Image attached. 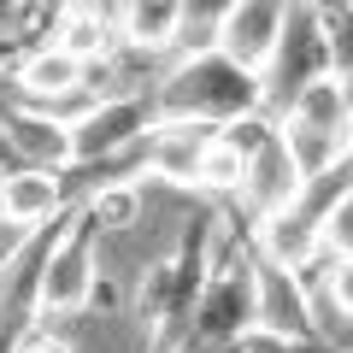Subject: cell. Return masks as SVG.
Instances as JSON below:
<instances>
[{
  "mask_svg": "<svg viewBox=\"0 0 353 353\" xmlns=\"http://www.w3.org/2000/svg\"><path fill=\"white\" fill-rule=\"evenodd\" d=\"M212 248H218V212H194L176 236V248L148 265V277L136 289V318H141V336H148V353H176V341L194 318V301L206 289V271H212Z\"/></svg>",
  "mask_w": 353,
  "mask_h": 353,
  "instance_id": "1",
  "label": "cell"
},
{
  "mask_svg": "<svg viewBox=\"0 0 353 353\" xmlns=\"http://www.w3.org/2000/svg\"><path fill=\"white\" fill-rule=\"evenodd\" d=\"M265 112V88L253 71L230 65L224 53L171 59L153 83V118L159 124H201V130H236Z\"/></svg>",
  "mask_w": 353,
  "mask_h": 353,
  "instance_id": "2",
  "label": "cell"
},
{
  "mask_svg": "<svg viewBox=\"0 0 353 353\" xmlns=\"http://www.w3.org/2000/svg\"><path fill=\"white\" fill-rule=\"evenodd\" d=\"M259 336V289H253V248L230 241L218 230L212 248V271H206V289L194 301V318L176 341V353H224L236 341Z\"/></svg>",
  "mask_w": 353,
  "mask_h": 353,
  "instance_id": "3",
  "label": "cell"
},
{
  "mask_svg": "<svg viewBox=\"0 0 353 353\" xmlns=\"http://www.w3.org/2000/svg\"><path fill=\"white\" fill-rule=\"evenodd\" d=\"M94 248H101V230L88 224V212L71 201L59 241H53L48 259H41V283H36L41 324L71 318V312H88V301L101 294V259H94Z\"/></svg>",
  "mask_w": 353,
  "mask_h": 353,
  "instance_id": "4",
  "label": "cell"
},
{
  "mask_svg": "<svg viewBox=\"0 0 353 353\" xmlns=\"http://www.w3.org/2000/svg\"><path fill=\"white\" fill-rule=\"evenodd\" d=\"M230 136L241 141V153H248V171H241V218L248 224H265V218H277L283 206H294L301 201V171H294V159H289V148H283V136H277V118L271 112H259V118H248V124H236Z\"/></svg>",
  "mask_w": 353,
  "mask_h": 353,
  "instance_id": "5",
  "label": "cell"
},
{
  "mask_svg": "<svg viewBox=\"0 0 353 353\" xmlns=\"http://www.w3.org/2000/svg\"><path fill=\"white\" fill-rule=\"evenodd\" d=\"M324 77H336L330 71V41H324V6H289L283 41H277V53H271V65H265V77H259L265 112L283 118L294 94L312 88V83H324Z\"/></svg>",
  "mask_w": 353,
  "mask_h": 353,
  "instance_id": "6",
  "label": "cell"
},
{
  "mask_svg": "<svg viewBox=\"0 0 353 353\" xmlns=\"http://www.w3.org/2000/svg\"><path fill=\"white\" fill-rule=\"evenodd\" d=\"M153 124H159L153 118V94H101L71 124V165L65 171H88V165H112L124 153H136Z\"/></svg>",
  "mask_w": 353,
  "mask_h": 353,
  "instance_id": "7",
  "label": "cell"
},
{
  "mask_svg": "<svg viewBox=\"0 0 353 353\" xmlns=\"http://www.w3.org/2000/svg\"><path fill=\"white\" fill-rule=\"evenodd\" d=\"M253 289H259V336L283 341V347H318L324 353V330L312 318V283L294 277V271H277V265L253 259Z\"/></svg>",
  "mask_w": 353,
  "mask_h": 353,
  "instance_id": "8",
  "label": "cell"
},
{
  "mask_svg": "<svg viewBox=\"0 0 353 353\" xmlns=\"http://www.w3.org/2000/svg\"><path fill=\"white\" fill-rule=\"evenodd\" d=\"M283 24H289V6L283 0H230L224 6V24H218V53L241 71L265 77L271 53L283 41Z\"/></svg>",
  "mask_w": 353,
  "mask_h": 353,
  "instance_id": "9",
  "label": "cell"
},
{
  "mask_svg": "<svg viewBox=\"0 0 353 353\" xmlns=\"http://www.w3.org/2000/svg\"><path fill=\"white\" fill-rule=\"evenodd\" d=\"M65 212H71L65 171H0V224L18 230V241L59 224Z\"/></svg>",
  "mask_w": 353,
  "mask_h": 353,
  "instance_id": "10",
  "label": "cell"
},
{
  "mask_svg": "<svg viewBox=\"0 0 353 353\" xmlns=\"http://www.w3.org/2000/svg\"><path fill=\"white\" fill-rule=\"evenodd\" d=\"M224 130H201V124H153L141 141V171L176 183V189H201V165L212 153V141Z\"/></svg>",
  "mask_w": 353,
  "mask_h": 353,
  "instance_id": "11",
  "label": "cell"
},
{
  "mask_svg": "<svg viewBox=\"0 0 353 353\" xmlns=\"http://www.w3.org/2000/svg\"><path fill=\"white\" fill-rule=\"evenodd\" d=\"M48 41L59 53H71L77 65H94L101 71L106 53L118 48V6H53L48 18Z\"/></svg>",
  "mask_w": 353,
  "mask_h": 353,
  "instance_id": "12",
  "label": "cell"
},
{
  "mask_svg": "<svg viewBox=\"0 0 353 353\" xmlns=\"http://www.w3.org/2000/svg\"><path fill=\"white\" fill-rule=\"evenodd\" d=\"M176 18H183V0H130V6H118V48L165 53V59H171Z\"/></svg>",
  "mask_w": 353,
  "mask_h": 353,
  "instance_id": "13",
  "label": "cell"
},
{
  "mask_svg": "<svg viewBox=\"0 0 353 353\" xmlns=\"http://www.w3.org/2000/svg\"><path fill=\"white\" fill-rule=\"evenodd\" d=\"M283 124H306V130H324V136H347V106H341V88L336 77H324V83L301 88L289 101V112H283Z\"/></svg>",
  "mask_w": 353,
  "mask_h": 353,
  "instance_id": "14",
  "label": "cell"
},
{
  "mask_svg": "<svg viewBox=\"0 0 353 353\" xmlns=\"http://www.w3.org/2000/svg\"><path fill=\"white\" fill-rule=\"evenodd\" d=\"M77 206L88 212V224L101 230H130L141 218V183H94V189L77 194Z\"/></svg>",
  "mask_w": 353,
  "mask_h": 353,
  "instance_id": "15",
  "label": "cell"
},
{
  "mask_svg": "<svg viewBox=\"0 0 353 353\" xmlns=\"http://www.w3.org/2000/svg\"><path fill=\"white\" fill-rule=\"evenodd\" d=\"M218 24H224V6H218V0H183L171 59H201V53H218Z\"/></svg>",
  "mask_w": 353,
  "mask_h": 353,
  "instance_id": "16",
  "label": "cell"
},
{
  "mask_svg": "<svg viewBox=\"0 0 353 353\" xmlns=\"http://www.w3.org/2000/svg\"><path fill=\"white\" fill-rule=\"evenodd\" d=\"M241 171H248V153H241V141L224 130V136L212 141V153H206V165H201V189L194 194L230 201V194H241Z\"/></svg>",
  "mask_w": 353,
  "mask_h": 353,
  "instance_id": "17",
  "label": "cell"
},
{
  "mask_svg": "<svg viewBox=\"0 0 353 353\" xmlns=\"http://www.w3.org/2000/svg\"><path fill=\"white\" fill-rule=\"evenodd\" d=\"M324 41H330V71H353V6H324Z\"/></svg>",
  "mask_w": 353,
  "mask_h": 353,
  "instance_id": "18",
  "label": "cell"
},
{
  "mask_svg": "<svg viewBox=\"0 0 353 353\" xmlns=\"http://www.w3.org/2000/svg\"><path fill=\"white\" fill-rule=\"evenodd\" d=\"M324 259H353V194L324 218Z\"/></svg>",
  "mask_w": 353,
  "mask_h": 353,
  "instance_id": "19",
  "label": "cell"
},
{
  "mask_svg": "<svg viewBox=\"0 0 353 353\" xmlns=\"http://www.w3.org/2000/svg\"><path fill=\"white\" fill-rule=\"evenodd\" d=\"M324 301L353 324V259H324Z\"/></svg>",
  "mask_w": 353,
  "mask_h": 353,
  "instance_id": "20",
  "label": "cell"
},
{
  "mask_svg": "<svg viewBox=\"0 0 353 353\" xmlns=\"http://www.w3.org/2000/svg\"><path fill=\"white\" fill-rule=\"evenodd\" d=\"M336 88H341V106H347V124H353V71H341Z\"/></svg>",
  "mask_w": 353,
  "mask_h": 353,
  "instance_id": "21",
  "label": "cell"
},
{
  "mask_svg": "<svg viewBox=\"0 0 353 353\" xmlns=\"http://www.w3.org/2000/svg\"><path fill=\"white\" fill-rule=\"evenodd\" d=\"M341 171L353 176V130H347V148H341Z\"/></svg>",
  "mask_w": 353,
  "mask_h": 353,
  "instance_id": "22",
  "label": "cell"
},
{
  "mask_svg": "<svg viewBox=\"0 0 353 353\" xmlns=\"http://www.w3.org/2000/svg\"><path fill=\"white\" fill-rule=\"evenodd\" d=\"M0 165H6V148H0Z\"/></svg>",
  "mask_w": 353,
  "mask_h": 353,
  "instance_id": "23",
  "label": "cell"
}]
</instances>
